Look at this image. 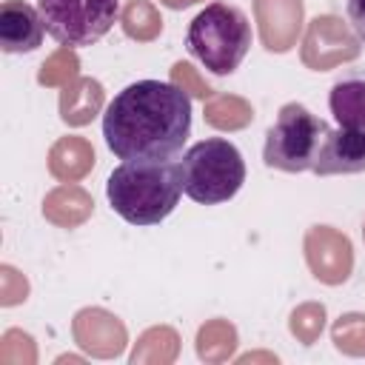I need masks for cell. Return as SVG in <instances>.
Returning <instances> with one entry per match:
<instances>
[{
  "mask_svg": "<svg viewBox=\"0 0 365 365\" xmlns=\"http://www.w3.org/2000/svg\"><path fill=\"white\" fill-rule=\"evenodd\" d=\"M191 134V97L177 83L137 80L103 114L106 145L123 163L174 160Z\"/></svg>",
  "mask_w": 365,
  "mask_h": 365,
  "instance_id": "6da1fadb",
  "label": "cell"
},
{
  "mask_svg": "<svg viewBox=\"0 0 365 365\" xmlns=\"http://www.w3.org/2000/svg\"><path fill=\"white\" fill-rule=\"evenodd\" d=\"M311 171L317 177L362 174L365 171V125H339L328 131Z\"/></svg>",
  "mask_w": 365,
  "mask_h": 365,
  "instance_id": "52a82bcc",
  "label": "cell"
},
{
  "mask_svg": "<svg viewBox=\"0 0 365 365\" xmlns=\"http://www.w3.org/2000/svg\"><path fill=\"white\" fill-rule=\"evenodd\" d=\"M46 34L66 48L94 46L111 31L120 14L117 0H37Z\"/></svg>",
  "mask_w": 365,
  "mask_h": 365,
  "instance_id": "8992f818",
  "label": "cell"
},
{
  "mask_svg": "<svg viewBox=\"0 0 365 365\" xmlns=\"http://www.w3.org/2000/svg\"><path fill=\"white\" fill-rule=\"evenodd\" d=\"M351 57H356V40L342 29V23L336 17H317L308 29L305 63L319 71Z\"/></svg>",
  "mask_w": 365,
  "mask_h": 365,
  "instance_id": "9c48e42d",
  "label": "cell"
},
{
  "mask_svg": "<svg viewBox=\"0 0 365 365\" xmlns=\"http://www.w3.org/2000/svg\"><path fill=\"white\" fill-rule=\"evenodd\" d=\"M328 103L339 125H365V77L336 80Z\"/></svg>",
  "mask_w": 365,
  "mask_h": 365,
  "instance_id": "7c38bea8",
  "label": "cell"
},
{
  "mask_svg": "<svg viewBox=\"0 0 365 365\" xmlns=\"http://www.w3.org/2000/svg\"><path fill=\"white\" fill-rule=\"evenodd\" d=\"M74 68H77V60H74V54H68V48L63 46V51H57L48 63H43L40 83H48V86H51V83H60V80L71 77Z\"/></svg>",
  "mask_w": 365,
  "mask_h": 365,
  "instance_id": "ac0fdd59",
  "label": "cell"
},
{
  "mask_svg": "<svg viewBox=\"0 0 365 365\" xmlns=\"http://www.w3.org/2000/svg\"><path fill=\"white\" fill-rule=\"evenodd\" d=\"M94 163V151L80 137H66L51 148V174L60 180H77L83 177Z\"/></svg>",
  "mask_w": 365,
  "mask_h": 365,
  "instance_id": "5bb4252c",
  "label": "cell"
},
{
  "mask_svg": "<svg viewBox=\"0 0 365 365\" xmlns=\"http://www.w3.org/2000/svg\"><path fill=\"white\" fill-rule=\"evenodd\" d=\"M248 120H251V108L237 97H220L217 103L208 106V123L220 128H240Z\"/></svg>",
  "mask_w": 365,
  "mask_h": 365,
  "instance_id": "e0dca14e",
  "label": "cell"
},
{
  "mask_svg": "<svg viewBox=\"0 0 365 365\" xmlns=\"http://www.w3.org/2000/svg\"><path fill=\"white\" fill-rule=\"evenodd\" d=\"M328 123L311 114L299 103H285L265 134L262 160L268 168H279L288 174L311 171L317 151L328 134Z\"/></svg>",
  "mask_w": 365,
  "mask_h": 365,
  "instance_id": "5b68a950",
  "label": "cell"
},
{
  "mask_svg": "<svg viewBox=\"0 0 365 365\" xmlns=\"http://www.w3.org/2000/svg\"><path fill=\"white\" fill-rule=\"evenodd\" d=\"M91 211V200L80 191V188H57L54 194H48V200L43 202V214L57 222V225H77L88 217Z\"/></svg>",
  "mask_w": 365,
  "mask_h": 365,
  "instance_id": "9a60e30c",
  "label": "cell"
},
{
  "mask_svg": "<svg viewBox=\"0 0 365 365\" xmlns=\"http://www.w3.org/2000/svg\"><path fill=\"white\" fill-rule=\"evenodd\" d=\"M103 103V88L94 80H77L74 86H66L63 97H60V111L63 120L71 125H83L94 117V111Z\"/></svg>",
  "mask_w": 365,
  "mask_h": 365,
  "instance_id": "4fadbf2b",
  "label": "cell"
},
{
  "mask_svg": "<svg viewBox=\"0 0 365 365\" xmlns=\"http://www.w3.org/2000/svg\"><path fill=\"white\" fill-rule=\"evenodd\" d=\"M43 17L26 0H6L0 6V46L9 54L34 51L43 43Z\"/></svg>",
  "mask_w": 365,
  "mask_h": 365,
  "instance_id": "ba28073f",
  "label": "cell"
},
{
  "mask_svg": "<svg viewBox=\"0 0 365 365\" xmlns=\"http://www.w3.org/2000/svg\"><path fill=\"white\" fill-rule=\"evenodd\" d=\"M123 26H125V34H131L137 40H151L163 23L145 0H131L125 14H123Z\"/></svg>",
  "mask_w": 365,
  "mask_h": 365,
  "instance_id": "2e32d148",
  "label": "cell"
},
{
  "mask_svg": "<svg viewBox=\"0 0 365 365\" xmlns=\"http://www.w3.org/2000/svg\"><path fill=\"white\" fill-rule=\"evenodd\" d=\"M257 17L262 23L265 48L285 51L299 31L302 6L299 0H257Z\"/></svg>",
  "mask_w": 365,
  "mask_h": 365,
  "instance_id": "8fae6325",
  "label": "cell"
},
{
  "mask_svg": "<svg viewBox=\"0 0 365 365\" xmlns=\"http://www.w3.org/2000/svg\"><path fill=\"white\" fill-rule=\"evenodd\" d=\"M308 262L325 282H342L351 271V245L336 231L319 225L308 234Z\"/></svg>",
  "mask_w": 365,
  "mask_h": 365,
  "instance_id": "30bf717a",
  "label": "cell"
},
{
  "mask_svg": "<svg viewBox=\"0 0 365 365\" xmlns=\"http://www.w3.org/2000/svg\"><path fill=\"white\" fill-rule=\"evenodd\" d=\"M165 6H171V9H182V6H191V3H197V0H163Z\"/></svg>",
  "mask_w": 365,
  "mask_h": 365,
  "instance_id": "44dd1931",
  "label": "cell"
},
{
  "mask_svg": "<svg viewBox=\"0 0 365 365\" xmlns=\"http://www.w3.org/2000/svg\"><path fill=\"white\" fill-rule=\"evenodd\" d=\"M348 23L354 34L365 43V0H348Z\"/></svg>",
  "mask_w": 365,
  "mask_h": 365,
  "instance_id": "ffe728a7",
  "label": "cell"
},
{
  "mask_svg": "<svg viewBox=\"0 0 365 365\" xmlns=\"http://www.w3.org/2000/svg\"><path fill=\"white\" fill-rule=\"evenodd\" d=\"M182 194L200 205H220L231 200L245 182V163L234 143L208 137L194 143L182 160Z\"/></svg>",
  "mask_w": 365,
  "mask_h": 365,
  "instance_id": "277c9868",
  "label": "cell"
},
{
  "mask_svg": "<svg viewBox=\"0 0 365 365\" xmlns=\"http://www.w3.org/2000/svg\"><path fill=\"white\" fill-rule=\"evenodd\" d=\"M182 168L174 160L163 163H123L108 174L106 197L125 222L157 225L180 202Z\"/></svg>",
  "mask_w": 365,
  "mask_h": 365,
  "instance_id": "7a4b0ae2",
  "label": "cell"
},
{
  "mask_svg": "<svg viewBox=\"0 0 365 365\" xmlns=\"http://www.w3.org/2000/svg\"><path fill=\"white\" fill-rule=\"evenodd\" d=\"M185 46L211 74H231L251 48V23L237 6L211 3L188 23Z\"/></svg>",
  "mask_w": 365,
  "mask_h": 365,
  "instance_id": "3957f363",
  "label": "cell"
},
{
  "mask_svg": "<svg viewBox=\"0 0 365 365\" xmlns=\"http://www.w3.org/2000/svg\"><path fill=\"white\" fill-rule=\"evenodd\" d=\"M174 83H177L180 88H185V83L194 86V91H197L200 97H208V94H211L208 86H200V83H197V77L191 74V66H188V63H177V66H174Z\"/></svg>",
  "mask_w": 365,
  "mask_h": 365,
  "instance_id": "d6986e66",
  "label": "cell"
}]
</instances>
